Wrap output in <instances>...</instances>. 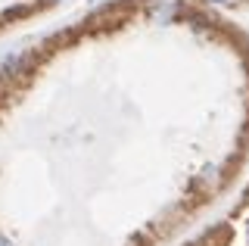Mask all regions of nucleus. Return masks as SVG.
<instances>
[{
  "mask_svg": "<svg viewBox=\"0 0 249 246\" xmlns=\"http://www.w3.org/2000/svg\"><path fill=\"white\" fill-rule=\"evenodd\" d=\"M0 246H16V243L10 240V237H3V234H0Z\"/></svg>",
  "mask_w": 249,
  "mask_h": 246,
  "instance_id": "nucleus-1",
  "label": "nucleus"
},
{
  "mask_svg": "<svg viewBox=\"0 0 249 246\" xmlns=\"http://www.w3.org/2000/svg\"><path fill=\"white\" fill-rule=\"evenodd\" d=\"M212 3H231V0H212Z\"/></svg>",
  "mask_w": 249,
  "mask_h": 246,
  "instance_id": "nucleus-2",
  "label": "nucleus"
}]
</instances>
